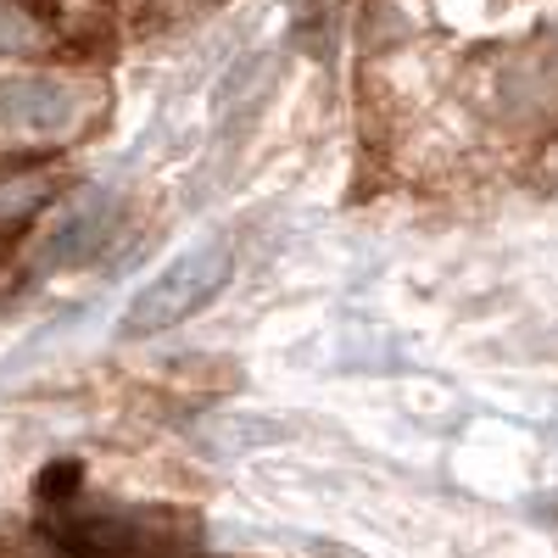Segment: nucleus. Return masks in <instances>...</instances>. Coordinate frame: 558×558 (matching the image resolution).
<instances>
[{"mask_svg":"<svg viewBox=\"0 0 558 558\" xmlns=\"http://www.w3.org/2000/svg\"><path fill=\"white\" fill-rule=\"evenodd\" d=\"M39 45V23L17 7V0H0V57H23Z\"/></svg>","mask_w":558,"mask_h":558,"instance_id":"6","label":"nucleus"},{"mask_svg":"<svg viewBox=\"0 0 558 558\" xmlns=\"http://www.w3.org/2000/svg\"><path fill=\"white\" fill-rule=\"evenodd\" d=\"M51 191V179L45 173H0V223H12L23 213H34Z\"/></svg>","mask_w":558,"mask_h":558,"instance_id":"5","label":"nucleus"},{"mask_svg":"<svg viewBox=\"0 0 558 558\" xmlns=\"http://www.w3.org/2000/svg\"><path fill=\"white\" fill-rule=\"evenodd\" d=\"M497 101H502L508 118H542L558 101V51L531 45V51H520L514 62H502Z\"/></svg>","mask_w":558,"mask_h":558,"instance_id":"4","label":"nucleus"},{"mask_svg":"<svg viewBox=\"0 0 558 558\" xmlns=\"http://www.w3.org/2000/svg\"><path fill=\"white\" fill-rule=\"evenodd\" d=\"M68 486H78V463H57V470H45V475H39V492L51 497V502H62Z\"/></svg>","mask_w":558,"mask_h":558,"instance_id":"7","label":"nucleus"},{"mask_svg":"<svg viewBox=\"0 0 558 558\" xmlns=\"http://www.w3.org/2000/svg\"><path fill=\"white\" fill-rule=\"evenodd\" d=\"M73 118V84L51 73H12L0 78V123L23 134H57Z\"/></svg>","mask_w":558,"mask_h":558,"instance_id":"3","label":"nucleus"},{"mask_svg":"<svg viewBox=\"0 0 558 558\" xmlns=\"http://www.w3.org/2000/svg\"><path fill=\"white\" fill-rule=\"evenodd\" d=\"M229 286V246H196L179 263H168L146 291L123 313V336H162L179 318L202 313L218 291Z\"/></svg>","mask_w":558,"mask_h":558,"instance_id":"1","label":"nucleus"},{"mask_svg":"<svg viewBox=\"0 0 558 558\" xmlns=\"http://www.w3.org/2000/svg\"><path fill=\"white\" fill-rule=\"evenodd\" d=\"M51 7H57V17H62V23L73 28L78 17H84V23L96 17V12H101V0H51Z\"/></svg>","mask_w":558,"mask_h":558,"instance_id":"8","label":"nucleus"},{"mask_svg":"<svg viewBox=\"0 0 558 558\" xmlns=\"http://www.w3.org/2000/svg\"><path fill=\"white\" fill-rule=\"evenodd\" d=\"M112 218H118V202H112L107 191L73 196V202L51 218V229L39 235L34 263H39V268H73V263H84V257H96V246L107 241Z\"/></svg>","mask_w":558,"mask_h":558,"instance_id":"2","label":"nucleus"}]
</instances>
